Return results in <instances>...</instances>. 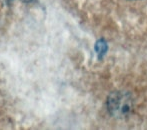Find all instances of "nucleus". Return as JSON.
I'll list each match as a JSON object with an SVG mask.
<instances>
[{
    "label": "nucleus",
    "instance_id": "nucleus-1",
    "mask_svg": "<svg viewBox=\"0 0 147 130\" xmlns=\"http://www.w3.org/2000/svg\"><path fill=\"white\" fill-rule=\"evenodd\" d=\"M107 50H108V46H107L106 41L103 40V39H99L95 44V51H96L98 58H102L106 54Z\"/></svg>",
    "mask_w": 147,
    "mask_h": 130
},
{
    "label": "nucleus",
    "instance_id": "nucleus-2",
    "mask_svg": "<svg viewBox=\"0 0 147 130\" xmlns=\"http://www.w3.org/2000/svg\"><path fill=\"white\" fill-rule=\"evenodd\" d=\"M12 0H0V5H8Z\"/></svg>",
    "mask_w": 147,
    "mask_h": 130
},
{
    "label": "nucleus",
    "instance_id": "nucleus-3",
    "mask_svg": "<svg viewBox=\"0 0 147 130\" xmlns=\"http://www.w3.org/2000/svg\"><path fill=\"white\" fill-rule=\"evenodd\" d=\"M21 1H24V2H31V1H33V0H21Z\"/></svg>",
    "mask_w": 147,
    "mask_h": 130
}]
</instances>
